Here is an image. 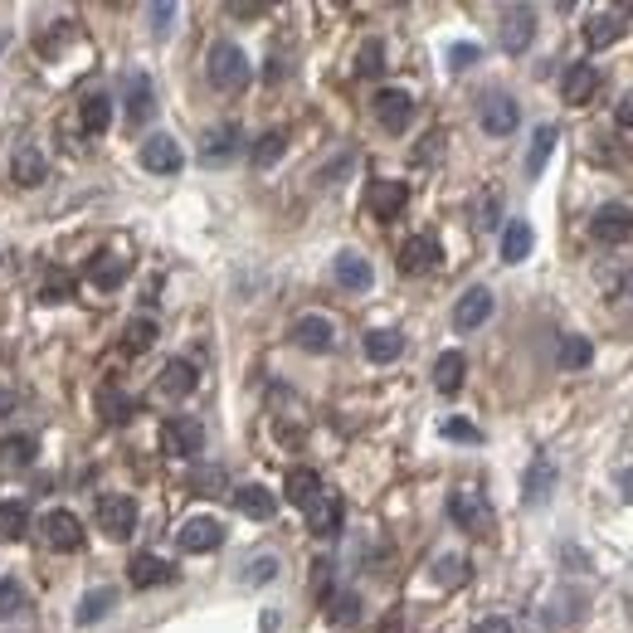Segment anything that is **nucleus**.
Wrapping results in <instances>:
<instances>
[{
  "label": "nucleus",
  "instance_id": "1",
  "mask_svg": "<svg viewBox=\"0 0 633 633\" xmlns=\"http://www.w3.org/2000/svg\"><path fill=\"white\" fill-rule=\"evenodd\" d=\"M205 74H210V83L220 88V93H239L244 83H249V59H244V49L239 44H215L210 49V64H205Z\"/></svg>",
  "mask_w": 633,
  "mask_h": 633
},
{
  "label": "nucleus",
  "instance_id": "2",
  "mask_svg": "<svg viewBox=\"0 0 633 633\" xmlns=\"http://www.w3.org/2000/svg\"><path fill=\"white\" fill-rule=\"evenodd\" d=\"M161 444H166L171 458H200V453H205V424L190 419V414H176V419H166Z\"/></svg>",
  "mask_w": 633,
  "mask_h": 633
},
{
  "label": "nucleus",
  "instance_id": "3",
  "mask_svg": "<svg viewBox=\"0 0 633 633\" xmlns=\"http://www.w3.org/2000/svg\"><path fill=\"white\" fill-rule=\"evenodd\" d=\"M448 517H453V526H463V531H473V536H483L487 526H492V512H487L478 487H458V492L448 497Z\"/></svg>",
  "mask_w": 633,
  "mask_h": 633
},
{
  "label": "nucleus",
  "instance_id": "4",
  "mask_svg": "<svg viewBox=\"0 0 633 633\" xmlns=\"http://www.w3.org/2000/svg\"><path fill=\"white\" fill-rule=\"evenodd\" d=\"M98 526L108 531L112 541H127V536L137 531V502H132V497H122V492L98 497Z\"/></svg>",
  "mask_w": 633,
  "mask_h": 633
},
{
  "label": "nucleus",
  "instance_id": "5",
  "mask_svg": "<svg viewBox=\"0 0 633 633\" xmlns=\"http://www.w3.org/2000/svg\"><path fill=\"white\" fill-rule=\"evenodd\" d=\"M536 35V10L531 5H507L502 10V25H497V39L507 54H526V44Z\"/></svg>",
  "mask_w": 633,
  "mask_h": 633
},
{
  "label": "nucleus",
  "instance_id": "6",
  "mask_svg": "<svg viewBox=\"0 0 633 633\" xmlns=\"http://www.w3.org/2000/svg\"><path fill=\"white\" fill-rule=\"evenodd\" d=\"M44 541H49V551H78L83 546V522H78L74 512H64V507H54V512H44Z\"/></svg>",
  "mask_w": 633,
  "mask_h": 633
},
{
  "label": "nucleus",
  "instance_id": "7",
  "mask_svg": "<svg viewBox=\"0 0 633 633\" xmlns=\"http://www.w3.org/2000/svg\"><path fill=\"white\" fill-rule=\"evenodd\" d=\"M375 117H380L385 132H405L414 122V98L405 88H380L375 93Z\"/></svg>",
  "mask_w": 633,
  "mask_h": 633
},
{
  "label": "nucleus",
  "instance_id": "8",
  "mask_svg": "<svg viewBox=\"0 0 633 633\" xmlns=\"http://www.w3.org/2000/svg\"><path fill=\"white\" fill-rule=\"evenodd\" d=\"M142 166H147V171H156V176H176V171L186 166V156H181V147H176V137L156 132V137H147V142H142Z\"/></svg>",
  "mask_w": 633,
  "mask_h": 633
},
{
  "label": "nucleus",
  "instance_id": "9",
  "mask_svg": "<svg viewBox=\"0 0 633 633\" xmlns=\"http://www.w3.org/2000/svg\"><path fill=\"white\" fill-rule=\"evenodd\" d=\"M590 229L599 244H624V239H633V210L629 205H599Z\"/></svg>",
  "mask_w": 633,
  "mask_h": 633
},
{
  "label": "nucleus",
  "instance_id": "10",
  "mask_svg": "<svg viewBox=\"0 0 633 633\" xmlns=\"http://www.w3.org/2000/svg\"><path fill=\"white\" fill-rule=\"evenodd\" d=\"M176 541H181V551H190V556H205V551H220L224 526L215 522V517H190V522L176 531Z\"/></svg>",
  "mask_w": 633,
  "mask_h": 633
},
{
  "label": "nucleus",
  "instance_id": "11",
  "mask_svg": "<svg viewBox=\"0 0 633 633\" xmlns=\"http://www.w3.org/2000/svg\"><path fill=\"white\" fill-rule=\"evenodd\" d=\"M293 341H298L302 351H332L336 346V327L332 317H322V312H307L293 322Z\"/></svg>",
  "mask_w": 633,
  "mask_h": 633
},
{
  "label": "nucleus",
  "instance_id": "12",
  "mask_svg": "<svg viewBox=\"0 0 633 633\" xmlns=\"http://www.w3.org/2000/svg\"><path fill=\"white\" fill-rule=\"evenodd\" d=\"M517 122H522L517 98H507V93L483 98V132H487V137H507V132H517Z\"/></svg>",
  "mask_w": 633,
  "mask_h": 633
},
{
  "label": "nucleus",
  "instance_id": "13",
  "mask_svg": "<svg viewBox=\"0 0 633 633\" xmlns=\"http://www.w3.org/2000/svg\"><path fill=\"white\" fill-rule=\"evenodd\" d=\"M599 93V69L595 64H570L565 78H560V98L570 103V108H580V103H590Z\"/></svg>",
  "mask_w": 633,
  "mask_h": 633
},
{
  "label": "nucleus",
  "instance_id": "14",
  "mask_svg": "<svg viewBox=\"0 0 633 633\" xmlns=\"http://www.w3.org/2000/svg\"><path fill=\"white\" fill-rule=\"evenodd\" d=\"M487 317H492V293H487V288H468V293L458 298V307H453V327H458V332H478Z\"/></svg>",
  "mask_w": 633,
  "mask_h": 633
},
{
  "label": "nucleus",
  "instance_id": "15",
  "mask_svg": "<svg viewBox=\"0 0 633 633\" xmlns=\"http://www.w3.org/2000/svg\"><path fill=\"white\" fill-rule=\"evenodd\" d=\"M127 580H132L137 590H156V585H171V580H176V565H166L161 556L142 551V556H132V565H127Z\"/></svg>",
  "mask_w": 633,
  "mask_h": 633
},
{
  "label": "nucleus",
  "instance_id": "16",
  "mask_svg": "<svg viewBox=\"0 0 633 633\" xmlns=\"http://www.w3.org/2000/svg\"><path fill=\"white\" fill-rule=\"evenodd\" d=\"M439 259H444V249H439L434 234H414L410 244L400 249V268L405 273H429V268H439Z\"/></svg>",
  "mask_w": 633,
  "mask_h": 633
},
{
  "label": "nucleus",
  "instance_id": "17",
  "mask_svg": "<svg viewBox=\"0 0 633 633\" xmlns=\"http://www.w3.org/2000/svg\"><path fill=\"white\" fill-rule=\"evenodd\" d=\"M341 517H346V507H341V497H336V492H322V497L307 507V526H312V536H336V531H341Z\"/></svg>",
  "mask_w": 633,
  "mask_h": 633
},
{
  "label": "nucleus",
  "instance_id": "18",
  "mask_svg": "<svg viewBox=\"0 0 633 633\" xmlns=\"http://www.w3.org/2000/svg\"><path fill=\"white\" fill-rule=\"evenodd\" d=\"M410 200V186L405 181H375L371 186V215L375 220H395Z\"/></svg>",
  "mask_w": 633,
  "mask_h": 633
},
{
  "label": "nucleus",
  "instance_id": "19",
  "mask_svg": "<svg viewBox=\"0 0 633 633\" xmlns=\"http://www.w3.org/2000/svg\"><path fill=\"white\" fill-rule=\"evenodd\" d=\"M551 492H556V463H551V458H536L522 478V497L536 507V502H546Z\"/></svg>",
  "mask_w": 633,
  "mask_h": 633
},
{
  "label": "nucleus",
  "instance_id": "20",
  "mask_svg": "<svg viewBox=\"0 0 633 633\" xmlns=\"http://www.w3.org/2000/svg\"><path fill=\"white\" fill-rule=\"evenodd\" d=\"M234 507H239L244 517H254V522H268V517L278 512V497H273L268 487L249 483V487H239V492H234Z\"/></svg>",
  "mask_w": 633,
  "mask_h": 633
},
{
  "label": "nucleus",
  "instance_id": "21",
  "mask_svg": "<svg viewBox=\"0 0 633 633\" xmlns=\"http://www.w3.org/2000/svg\"><path fill=\"white\" fill-rule=\"evenodd\" d=\"M463 375H468V356H463V351H444V356L434 361V385H439V395H458V390H463Z\"/></svg>",
  "mask_w": 633,
  "mask_h": 633
},
{
  "label": "nucleus",
  "instance_id": "22",
  "mask_svg": "<svg viewBox=\"0 0 633 633\" xmlns=\"http://www.w3.org/2000/svg\"><path fill=\"white\" fill-rule=\"evenodd\" d=\"M336 283L346 288V293H366L371 288V263L361 259V254H336Z\"/></svg>",
  "mask_w": 633,
  "mask_h": 633
},
{
  "label": "nucleus",
  "instance_id": "23",
  "mask_svg": "<svg viewBox=\"0 0 633 633\" xmlns=\"http://www.w3.org/2000/svg\"><path fill=\"white\" fill-rule=\"evenodd\" d=\"M151 112H156V93H151V78H147V74H132V78H127V117H132V127H142Z\"/></svg>",
  "mask_w": 633,
  "mask_h": 633
},
{
  "label": "nucleus",
  "instance_id": "24",
  "mask_svg": "<svg viewBox=\"0 0 633 633\" xmlns=\"http://www.w3.org/2000/svg\"><path fill=\"white\" fill-rule=\"evenodd\" d=\"M234 151H239V127H234V122H224V127H215V132L205 137L200 161H205V166H220V161H229Z\"/></svg>",
  "mask_w": 633,
  "mask_h": 633
},
{
  "label": "nucleus",
  "instance_id": "25",
  "mask_svg": "<svg viewBox=\"0 0 633 633\" xmlns=\"http://www.w3.org/2000/svg\"><path fill=\"white\" fill-rule=\"evenodd\" d=\"M283 492H288V502H293V507L307 512V507L322 497V478H317L312 468H293V473H288V483H283Z\"/></svg>",
  "mask_w": 633,
  "mask_h": 633
},
{
  "label": "nucleus",
  "instance_id": "26",
  "mask_svg": "<svg viewBox=\"0 0 633 633\" xmlns=\"http://www.w3.org/2000/svg\"><path fill=\"white\" fill-rule=\"evenodd\" d=\"M78 122H83L88 137H103V132L112 127V98L108 93H88V98H83V112H78Z\"/></svg>",
  "mask_w": 633,
  "mask_h": 633
},
{
  "label": "nucleus",
  "instance_id": "27",
  "mask_svg": "<svg viewBox=\"0 0 633 633\" xmlns=\"http://www.w3.org/2000/svg\"><path fill=\"white\" fill-rule=\"evenodd\" d=\"M619 35H624V10H599V15H590V25H585V39L595 49H609Z\"/></svg>",
  "mask_w": 633,
  "mask_h": 633
},
{
  "label": "nucleus",
  "instance_id": "28",
  "mask_svg": "<svg viewBox=\"0 0 633 633\" xmlns=\"http://www.w3.org/2000/svg\"><path fill=\"white\" fill-rule=\"evenodd\" d=\"M556 361H560V371H585L595 361V341L590 336H560Z\"/></svg>",
  "mask_w": 633,
  "mask_h": 633
},
{
  "label": "nucleus",
  "instance_id": "29",
  "mask_svg": "<svg viewBox=\"0 0 633 633\" xmlns=\"http://www.w3.org/2000/svg\"><path fill=\"white\" fill-rule=\"evenodd\" d=\"M15 181L25 190H35V186H44V176H49V166H44V156H39V147H20L15 151Z\"/></svg>",
  "mask_w": 633,
  "mask_h": 633
},
{
  "label": "nucleus",
  "instance_id": "30",
  "mask_svg": "<svg viewBox=\"0 0 633 633\" xmlns=\"http://www.w3.org/2000/svg\"><path fill=\"white\" fill-rule=\"evenodd\" d=\"M531 244H536V234H531V224L526 220H512L502 229V263H522L531 254Z\"/></svg>",
  "mask_w": 633,
  "mask_h": 633
},
{
  "label": "nucleus",
  "instance_id": "31",
  "mask_svg": "<svg viewBox=\"0 0 633 633\" xmlns=\"http://www.w3.org/2000/svg\"><path fill=\"white\" fill-rule=\"evenodd\" d=\"M405 351V336L390 332V327H375V332H366V356H371L375 366H385V361H395Z\"/></svg>",
  "mask_w": 633,
  "mask_h": 633
},
{
  "label": "nucleus",
  "instance_id": "32",
  "mask_svg": "<svg viewBox=\"0 0 633 633\" xmlns=\"http://www.w3.org/2000/svg\"><path fill=\"white\" fill-rule=\"evenodd\" d=\"M122 278H127V263L112 259V254H103V259L88 263V283H93V288H103V293L122 288Z\"/></svg>",
  "mask_w": 633,
  "mask_h": 633
},
{
  "label": "nucleus",
  "instance_id": "33",
  "mask_svg": "<svg viewBox=\"0 0 633 633\" xmlns=\"http://www.w3.org/2000/svg\"><path fill=\"white\" fill-rule=\"evenodd\" d=\"M556 127H536V137H531V156H526V176H541L546 171V161H551V151H556Z\"/></svg>",
  "mask_w": 633,
  "mask_h": 633
},
{
  "label": "nucleus",
  "instance_id": "34",
  "mask_svg": "<svg viewBox=\"0 0 633 633\" xmlns=\"http://www.w3.org/2000/svg\"><path fill=\"white\" fill-rule=\"evenodd\" d=\"M0 463H5V468H30V463H35V439H30V434L0 439Z\"/></svg>",
  "mask_w": 633,
  "mask_h": 633
},
{
  "label": "nucleus",
  "instance_id": "35",
  "mask_svg": "<svg viewBox=\"0 0 633 633\" xmlns=\"http://www.w3.org/2000/svg\"><path fill=\"white\" fill-rule=\"evenodd\" d=\"M25 531H30V507L25 502H0V536L20 541Z\"/></svg>",
  "mask_w": 633,
  "mask_h": 633
},
{
  "label": "nucleus",
  "instance_id": "36",
  "mask_svg": "<svg viewBox=\"0 0 633 633\" xmlns=\"http://www.w3.org/2000/svg\"><path fill=\"white\" fill-rule=\"evenodd\" d=\"M25 609H30V590H25L15 575H5V580H0V614H5V619H20Z\"/></svg>",
  "mask_w": 633,
  "mask_h": 633
},
{
  "label": "nucleus",
  "instance_id": "37",
  "mask_svg": "<svg viewBox=\"0 0 633 633\" xmlns=\"http://www.w3.org/2000/svg\"><path fill=\"white\" fill-rule=\"evenodd\" d=\"M161 390H166V395H190V390H195V366H190V361H171V366L161 371Z\"/></svg>",
  "mask_w": 633,
  "mask_h": 633
},
{
  "label": "nucleus",
  "instance_id": "38",
  "mask_svg": "<svg viewBox=\"0 0 633 633\" xmlns=\"http://www.w3.org/2000/svg\"><path fill=\"white\" fill-rule=\"evenodd\" d=\"M122 346L132 351V356H142L156 346V322L151 317H137V322H127V336H122Z\"/></svg>",
  "mask_w": 633,
  "mask_h": 633
},
{
  "label": "nucleus",
  "instance_id": "39",
  "mask_svg": "<svg viewBox=\"0 0 633 633\" xmlns=\"http://www.w3.org/2000/svg\"><path fill=\"white\" fill-rule=\"evenodd\" d=\"M327 619H336V624H356V619H361V599L351 595V590L327 595Z\"/></svg>",
  "mask_w": 633,
  "mask_h": 633
},
{
  "label": "nucleus",
  "instance_id": "40",
  "mask_svg": "<svg viewBox=\"0 0 633 633\" xmlns=\"http://www.w3.org/2000/svg\"><path fill=\"white\" fill-rule=\"evenodd\" d=\"M434 580L448 585V590H453V585H463V580H468V560H463V556H439V560H434Z\"/></svg>",
  "mask_w": 633,
  "mask_h": 633
},
{
  "label": "nucleus",
  "instance_id": "41",
  "mask_svg": "<svg viewBox=\"0 0 633 633\" xmlns=\"http://www.w3.org/2000/svg\"><path fill=\"white\" fill-rule=\"evenodd\" d=\"M108 609H112V590H93V595H83V604H78V624H98Z\"/></svg>",
  "mask_w": 633,
  "mask_h": 633
},
{
  "label": "nucleus",
  "instance_id": "42",
  "mask_svg": "<svg viewBox=\"0 0 633 633\" xmlns=\"http://www.w3.org/2000/svg\"><path fill=\"white\" fill-rule=\"evenodd\" d=\"M380 69H385V44H380V39H366V44H361V59H356V74L375 78Z\"/></svg>",
  "mask_w": 633,
  "mask_h": 633
},
{
  "label": "nucleus",
  "instance_id": "43",
  "mask_svg": "<svg viewBox=\"0 0 633 633\" xmlns=\"http://www.w3.org/2000/svg\"><path fill=\"white\" fill-rule=\"evenodd\" d=\"M283 147H288L283 132H263L259 142H254V166H273V161L283 156Z\"/></svg>",
  "mask_w": 633,
  "mask_h": 633
},
{
  "label": "nucleus",
  "instance_id": "44",
  "mask_svg": "<svg viewBox=\"0 0 633 633\" xmlns=\"http://www.w3.org/2000/svg\"><path fill=\"white\" fill-rule=\"evenodd\" d=\"M98 410H103V419H108V424H122V419H127V414H132V400H127V395H117V390H103V395H98Z\"/></svg>",
  "mask_w": 633,
  "mask_h": 633
},
{
  "label": "nucleus",
  "instance_id": "45",
  "mask_svg": "<svg viewBox=\"0 0 633 633\" xmlns=\"http://www.w3.org/2000/svg\"><path fill=\"white\" fill-rule=\"evenodd\" d=\"M176 15H181V10H176L171 0H156V5H151V10H147V20H151V35H171V20H176Z\"/></svg>",
  "mask_w": 633,
  "mask_h": 633
},
{
  "label": "nucleus",
  "instance_id": "46",
  "mask_svg": "<svg viewBox=\"0 0 633 633\" xmlns=\"http://www.w3.org/2000/svg\"><path fill=\"white\" fill-rule=\"evenodd\" d=\"M444 439H458V444H478L483 434H478L473 424H463V419H444Z\"/></svg>",
  "mask_w": 633,
  "mask_h": 633
},
{
  "label": "nucleus",
  "instance_id": "47",
  "mask_svg": "<svg viewBox=\"0 0 633 633\" xmlns=\"http://www.w3.org/2000/svg\"><path fill=\"white\" fill-rule=\"evenodd\" d=\"M478 54H483L478 44H453V49H448V64H453V69H473Z\"/></svg>",
  "mask_w": 633,
  "mask_h": 633
},
{
  "label": "nucleus",
  "instance_id": "48",
  "mask_svg": "<svg viewBox=\"0 0 633 633\" xmlns=\"http://www.w3.org/2000/svg\"><path fill=\"white\" fill-rule=\"evenodd\" d=\"M273 575H278V560L259 556L254 565H249V575H244V580H249V585H263V580H273Z\"/></svg>",
  "mask_w": 633,
  "mask_h": 633
},
{
  "label": "nucleus",
  "instance_id": "49",
  "mask_svg": "<svg viewBox=\"0 0 633 633\" xmlns=\"http://www.w3.org/2000/svg\"><path fill=\"white\" fill-rule=\"evenodd\" d=\"M69 298H74V283H69V278H54V283L44 288V302H69Z\"/></svg>",
  "mask_w": 633,
  "mask_h": 633
},
{
  "label": "nucleus",
  "instance_id": "50",
  "mask_svg": "<svg viewBox=\"0 0 633 633\" xmlns=\"http://www.w3.org/2000/svg\"><path fill=\"white\" fill-rule=\"evenodd\" d=\"M473 633H512V624H507L502 614H492V619H478V624H473Z\"/></svg>",
  "mask_w": 633,
  "mask_h": 633
},
{
  "label": "nucleus",
  "instance_id": "51",
  "mask_svg": "<svg viewBox=\"0 0 633 633\" xmlns=\"http://www.w3.org/2000/svg\"><path fill=\"white\" fill-rule=\"evenodd\" d=\"M224 478H220V468H215V473H210V468H205V473H195V492H200V497H210V487H220Z\"/></svg>",
  "mask_w": 633,
  "mask_h": 633
},
{
  "label": "nucleus",
  "instance_id": "52",
  "mask_svg": "<svg viewBox=\"0 0 633 633\" xmlns=\"http://www.w3.org/2000/svg\"><path fill=\"white\" fill-rule=\"evenodd\" d=\"M614 117H619V127H624V132H633V93L619 98V112H614Z\"/></svg>",
  "mask_w": 633,
  "mask_h": 633
},
{
  "label": "nucleus",
  "instance_id": "53",
  "mask_svg": "<svg viewBox=\"0 0 633 633\" xmlns=\"http://www.w3.org/2000/svg\"><path fill=\"white\" fill-rule=\"evenodd\" d=\"M492 210H497V205H492V200H483V205H478V224H483V229H492Z\"/></svg>",
  "mask_w": 633,
  "mask_h": 633
},
{
  "label": "nucleus",
  "instance_id": "54",
  "mask_svg": "<svg viewBox=\"0 0 633 633\" xmlns=\"http://www.w3.org/2000/svg\"><path fill=\"white\" fill-rule=\"evenodd\" d=\"M619 492H624V502H633V468L619 473Z\"/></svg>",
  "mask_w": 633,
  "mask_h": 633
},
{
  "label": "nucleus",
  "instance_id": "55",
  "mask_svg": "<svg viewBox=\"0 0 633 633\" xmlns=\"http://www.w3.org/2000/svg\"><path fill=\"white\" fill-rule=\"evenodd\" d=\"M15 414V390H0V419Z\"/></svg>",
  "mask_w": 633,
  "mask_h": 633
}]
</instances>
